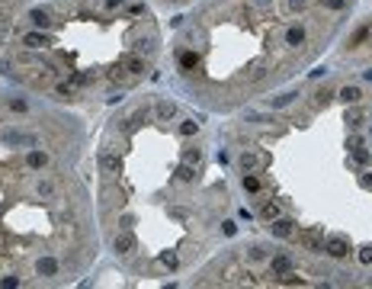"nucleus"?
<instances>
[{"label": "nucleus", "mask_w": 372, "mask_h": 289, "mask_svg": "<svg viewBox=\"0 0 372 289\" xmlns=\"http://www.w3.org/2000/svg\"><path fill=\"white\" fill-rule=\"evenodd\" d=\"M132 247H135V238H132V235H119V238H116V251H119V254H128Z\"/></svg>", "instance_id": "f257e3e1"}, {"label": "nucleus", "mask_w": 372, "mask_h": 289, "mask_svg": "<svg viewBox=\"0 0 372 289\" xmlns=\"http://www.w3.org/2000/svg\"><path fill=\"white\" fill-rule=\"evenodd\" d=\"M23 42L29 45V48H39V45H45V36H39V32H29V36H23Z\"/></svg>", "instance_id": "f03ea898"}]
</instances>
